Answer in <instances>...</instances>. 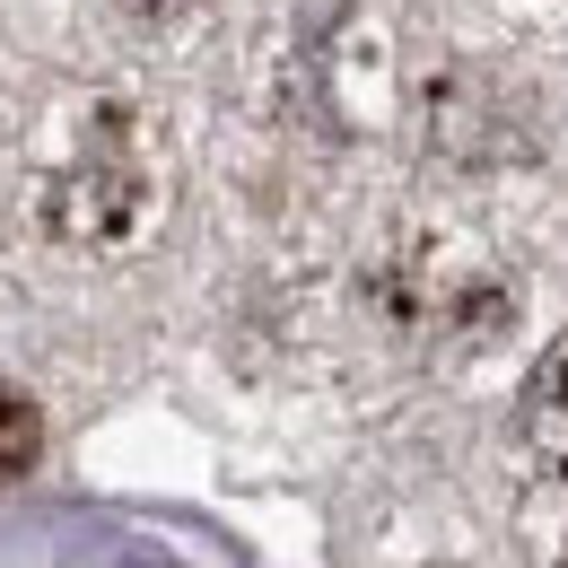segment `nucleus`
<instances>
[{"label": "nucleus", "instance_id": "nucleus-1", "mask_svg": "<svg viewBox=\"0 0 568 568\" xmlns=\"http://www.w3.org/2000/svg\"><path fill=\"white\" fill-rule=\"evenodd\" d=\"M141 202H149L141 166H132L123 149H88L71 175L53 184V227H62L71 245H105V236H123V227L141 219Z\"/></svg>", "mask_w": 568, "mask_h": 568}, {"label": "nucleus", "instance_id": "nucleus-2", "mask_svg": "<svg viewBox=\"0 0 568 568\" xmlns=\"http://www.w3.org/2000/svg\"><path fill=\"white\" fill-rule=\"evenodd\" d=\"M36 455H44V420H36V403H27L18 385H0V490H9Z\"/></svg>", "mask_w": 568, "mask_h": 568}, {"label": "nucleus", "instance_id": "nucleus-3", "mask_svg": "<svg viewBox=\"0 0 568 568\" xmlns=\"http://www.w3.org/2000/svg\"><path fill=\"white\" fill-rule=\"evenodd\" d=\"M132 18H166V9H184V0H123Z\"/></svg>", "mask_w": 568, "mask_h": 568}]
</instances>
